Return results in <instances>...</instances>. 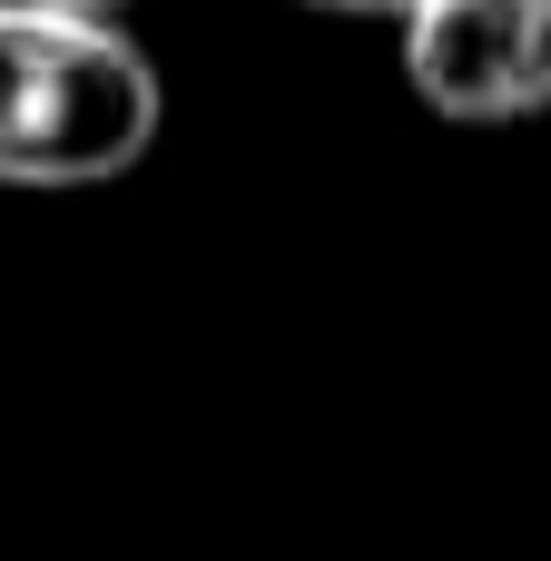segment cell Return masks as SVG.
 Listing matches in <instances>:
<instances>
[{
	"instance_id": "6da1fadb",
	"label": "cell",
	"mask_w": 551,
	"mask_h": 561,
	"mask_svg": "<svg viewBox=\"0 0 551 561\" xmlns=\"http://www.w3.org/2000/svg\"><path fill=\"white\" fill-rule=\"evenodd\" d=\"M158 128L168 79L128 30L0 0V187H108Z\"/></svg>"
},
{
	"instance_id": "7a4b0ae2",
	"label": "cell",
	"mask_w": 551,
	"mask_h": 561,
	"mask_svg": "<svg viewBox=\"0 0 551 561\" xmlns=\"http://www.w3.org/2000/svg\"><path fill=\"white\" fill-rule=\"evenodd\" d=\"M404 79L454 128H513L551 108V0H424L394 20Z\"/></svg>"
},
{
	"instance_id": "3957f363",
	"label": "cell",
	"mask_w": 551,
	"mask_h": 561,
	"mask_svg": "<svg viewBox=\"0 0 551 561\" xmlns=\"http://www.w3.org/2000/svg\"><path fill=\"white\" fill-rule=\"evenodd\" d=\"M20 10H59V20H108V30H128L138 0H20Z\"/></svg>"
},
{
	"instance_id": "277c9868",
	"label": "cell",
	"mask_w": 551,
	"mask_h": 561,
	"mask_svg": "<svg viewBox=\"0 0 551 561\" xmlns=\"http://www.w3.org/2000/svg\"><path fill=\"white\" fill-rule=\"evenodd\" d=\"M296 10H335V20H404L424 0H296Z\"/></svg>"
}]
</instances>
